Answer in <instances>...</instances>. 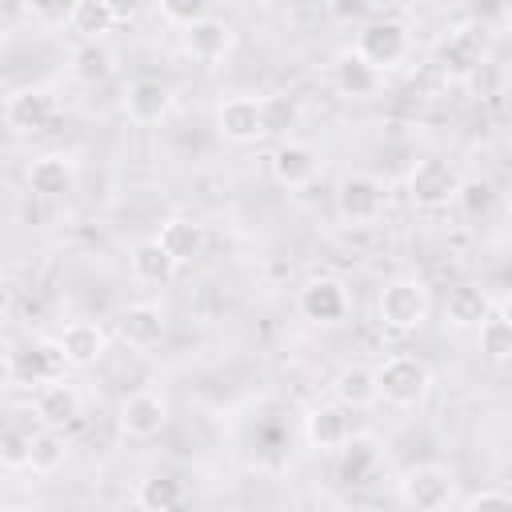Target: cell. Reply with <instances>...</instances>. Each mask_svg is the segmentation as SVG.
Masks as SVG:
<instances>
[{
    "label": "cell",
    "mask_w": 512,
    "mask_h": 512,
    "mask_svg": "<svg viewBox=\"0 0 512 512\" xmlns=\"http://www.w3.org/2000/svg\"><path fill=\"white\" fill-rule=\"evenodd\" d=\"M388 208V188L384 180L368 176V172H352L336 184V212L348 224H376Z\"/></svg>",
    "instance_id": "obj_5"
},
{
    "label": "cell",
    "mask_w": 512,
    "mask_h": 512,
    "mask_svg": "<svg viewBox=\"0 0 512 512\" xmlns=\"http://www.w3.org/2000/svg\"><path fill=\"white\" fill-rule=\"evenodd\" d=\"M128 264H132V276L140 280V284H168L172 280V272L180 268L164 248H160V240L152 236V240H144V244H136L132 248V256H128Z\"/></svg>",
    "instance_id": "obj_26"
},
{
    "label": "cell",
    "mask_w": 512,
    "mask_h": 512,
    "mask_svg": "<svg viewBox=\"0 0 512 512\" xmlns=\"http://www.w3.org/2000/svg\"><path fill=\"white\" fill-rule=\"evenodd\" d=\"M376 72H388V68H396L400 60H404V52H408V28L400 24V20H392V16H376V20H368L360 32H356V44H352Z\"/></svg>",
    "instance_id": "obj_6"
},
{
    "label": "cell",
    "mask_w": 512,
    "mask_h": 512,
    "mask_svg": "<svg viewBox=\"0 0 512 512\" xmlns=\"http://www.w3.org/2000/svg\"><path fill=\"white\" fill-rule=\"evenodd\" d=\"M116 332H120V340H124L128 348H136V352L156 348L160 336H164V312H160V304H148V300L128 304V308L116 316Z\"/></svg>",
    "instance_id": "obj_16"
},
{
    "label": "cell",
    "mask_w": 512,
    "mask_h": 512,
    "mask_svg": "<svg viewBox=\"0 0 512 512\" xmlns=\"http://www.w3.org/2000/svg\"><path fill=\"white\" fill-rule=\"evenodd\" d=\"M184 500V484L172 476H148L136 484V504L140 512H176Z\"/></svg>",
    "instance_id": "obj_27"
},
{
    "label": "cell",
    "mask_w": 512,
    "mask_h": 512,
    "mask_svg": "<svg viewBox=\"0 0 512 512\" xmlns=\"http://www.w3.org/2000/svg\"><path fill=\"white\" fill-rule=\"evenodd\" d=\"M260 108H264V128H268V136H288V132L300 124V100L288 96V92L260 96Z\"/></svg>",
    "instance_id": "obj_28"
},
{
    "label": "cell",
    "mask_w": 512,
    "mask_h": 512,
    "mask_svg": "<svg viewBox=\"0 0 512 512\" xmlns=\"http://www.w3.org/2000/svg\"><path fill=\"white\" fill-rule=\"evenodd\" d=\"M216 132L228 144H256L260 136H268L260 100L256 96H224L216 104Z\"/></svg>",
    "instance_id": "obj_9"
},
{
    "label": "cell",
    "mask_w": 512,
    "mask_h": 512,
    "mask_svg": "<svg viewBox=\"0 0 512 512\" xmlns=\"http://www.w3.org/2000/svg\"><path fill=\"white\" fill-rule=\"evenodd\" d=\"M184 48H188L192 60L216 64V60H224V56L236 48V28H232L224 16H212V12H208L200 24H192V28L184 32Z\"/></svg>",
    "instance_id": "obj_14"
},
{
    "label": "cell",
    "mask_w": 512,
    "mask_h": 512,
    "mask_svg": "<svg viewBox=\"0 0 512 512\" xmlns=\"http://www.w3.org/2000/svg\"><path fill=\"white\" fill-rule=\"evenodd\" d=\"M504 28H508V32H512V12H508V16H504Z\"/></svg>",
    "instance_id": "obj_38"
},
{
    "label": "cell",
    "mask_w": 512,
    "mask_h": 512,
    "mask_svg": "<svg viewBox=\"0 0 512 512\" xmlns=\"http://www.w3.org/2000/svg\"><path fill=\"white\" fill-rule=\"evenodd\" d=\"M0 464L12 468V472H24L32 464V432L4 428V436H0Z\"/></svg>",
    "instance_id": "obj_32"
},
{
    "label": "cell",
    "mask_w": 512,
    "mask_h": 512,
    "mask_svg": "<svg viewBox=\"0 0 512 512\" xmlns=\"http://www.w3.org/2000/svg\"><path fill=\"white\" fill-rule=\"evenodd\" d=\"M320 172V152L308 140H280L272 152V176L284 188H308Z\"/></svg>",
    "instance_id": "obj_13"
},
{
    "label": "cell",
    "mask_w": 512,
    "mask_h": 512,
    "mask_svg": "<svg viewBox=\"0 0 512 512\" xmlns=\"http://www.w3.org/2000/svg\"><path fill=\"white\" fill-rule=\"evenodd\" d=\"M68 72L80 84H104L116 72V52L104 40H76L68 52Z\"/></svg>",
    "instance_id": "obj_22"
},
{
    "label": "cell",
    "mask_w": 512,
    "mask_h": 512,
    "mask_svg": "<svg viewBox=\"0 0 512 512\" xmlns=\"http://www.w3.org/2000/svg\"><path fill=\"white\" fill-rule=\"evenodd\" d=\"M156 240H160V248H164L176 264L196 260V256L204 252V244H208L204 224H196V220H188V216H172V220H164L160 232H156Z\"/></svg>",
    "instance_id": "obj_23"
},
{
    "label": "cell",
    "mask_w": 512,
    "mask_h": 512,
    "mask_svg": "<svg viewBox=\"0 0 512 512\" xmlns=\"http://www.w3.org/2000/svg\"><path fill=\"white\" fill-rule=\"evenodd\" d=\"M500 196H504V204H508V212H512V176L504 180V192H500Z\"/></svg>",
    "instance_id": "obj_37"
},
{
    "label": "cell",
    "mask_w": 512,
    "mask_h": 512,
    "mask_svg": "<svg viewBox=\"0 0 512 512\" xmlns=\"http://www.w3.org/2000/svg\"><path fill=\"white\" fill-rule=\"evenodd\" d=\"M56 340H60V348H64L68 368H92V364L108 352V336H104V328L92 324V320H72Z\"/></svg>",
    "instance_id": "obj_20"
},
{
    "label": "cell",
    "mask_w": 512,
    "mask_h": 512,
    "mask_svg": "<svg viewBox=\"0 0 512 512\" xmlns=\"http://www.w3.org/2000/svg\"><path fill=\"white\" fill-rule=\"evenodd\" d=\"M376 312H380V320H384L392 332H416V328L428 320V312H432V296H428V288H424L420 280L396 276V280H388V284L380 288Z\"/></svg>",
    "instance_id": "obj_1"
},
{
    "label": "cell",
    "mask_w": 512,
    "mask_h": 512,
    "mask_svg": "<svg viewBox=\"0 0 512 512\" xmlns=\"http://www.w3.org/2000/svg\"><path fill=\"white\" fill-rule=\"evenodd\" d=\"M376 384H380V400L392 408H416L428 392H432V372L420 356H388L376 368Z\"/></svg>",
    "instance_id": "obj_2"
},
{
    "label": "cell",
    "mask_w": 512,
    "mask_h": 512,
    "mask_svg": "<svg viewBox=\"0 0 512 512\" xmlns=\"http://www.w3.org/2000/svg\"><path fill=\"white\" fill-rule=\"evenodd\" d=\"M488 316H492L488 312V296L480 288H472V284H456L448 292V300H444V320L456 324V328H480Z\"/></svg>",
    "instance_id": "obj_25"
},
{
    "label": "cell",
    "mask_w": 512,
    "mask_h": 512,
    "mask_svg": "<svg viewBox=\"0 0 512 512\" xmlns=\"http://www.w3.org/2000/svg\"><path fill=\"white\" fill-rule=\"evenodd\" d=\"M400 500L412 508V512H444L452 504V492H456V480L448 468L440 464H416L400 476L396 484Z\"/></svg>",
    "instance_id": "obj_4"
},
{
    "label": "cell",
    "mask_w": 512,
    "mask_h": 512,
    "mask_svg": "<svg viewBox=\"0 0 512 512\" xmlns=\"http://www.w3.org/2000/svg\"><path fill=\"white\" fill-rule=\"evenodd\" d=\"M124 116L140 128H152L160 124L168 112H172V88L160 80V76H136L128 88H124V100H120Z\"/></svg>",
    "instance_id": "obj_11"
},
{
    "label": "cell",
    "mask_w": 512,
    "mask_h": 512,
    "mask_svg": "<svg viewBox=\"0 0 512 512\" xmlns=\"http://www.w3.org/2000/svg\"><path fill=\"white\" fill-rule=\"evenodd\" d=\"M344 460H340V472H344V480L348 484H364V476H368V468L376 464V448H372V440H360V436H352L344 448Z\"/></svg>",
    "instance_id": "obj_31"
},
{
    "label": "cell",
    "mask_w": 512,
    "mask_h": 512,
    "mask_svg": "<svg viewBox=\"0 0 512 512\" xmlns=\"http://www.w3.org/2000/svg\"><path fill=\"white\" fill-rule=\"evenodd\" d=\"M128 12L108 4V0H76L68 4V28L80 32V40H104V32H112L116 20H124Z\"/></svg>",
    "instance_id": "obj_24"
},
{
    "label": "cell",
    "mask_w": 512,
    "mask_h": 512,
    "mask_svg": "<svg viewBox=\"0 0 512 512\" xmlns=\"http://www.w3.org/2000/svg\"><path fill=\"white\" fill-rule=\"evenodd\" d=\"M32 412H36V420L44 424V428H68L76 416H80V392L68 384V380H56V384H44V388H36V396H32Z\"/></svg>",
    "instance_id": "obj_19"
},
{
    "label": "cell",
    "mask_w": 512,
    "mask_h": 512,
    "mask_svg": "<svg viewBox=\"0 0 512 512\" xmlns=\"http://www.w3.org/2000/svg\"><path fill=\"white\" fill-rule=\"evenodd\" d=\"M476 344H480V352H484L488 360H496V364L512 360V324H508L500 312L488 316V320L476 328Z\"/></svg>",
    "instance_id": "obj_30"
},
{
    "label": "cell",
    "mask_w": 512,
    "mask_h": 512,
    "mask_svg": "<svg viewBox=\"0 0 512 512\" xmlns=\"http://www.w3.org/2000/svg\"><path fill=\"white\" fill-rule=\"evenodd\" d=\"M24 176H28L32 196H40V200H60V196H68V192L76 188V160L64 156V152H44V156H36V160L28 164Z\"/></svg>",
    "instance_id": "obj_12"
},
{
    "label": "cell",
    "mask_w": 512,
    "mask_h": 512,
    "mask_svg": "<svg viewBox=\"0 0 512 512\" xmlns=\"http://www.w3.org/2000/svg\"><path fill=\"white\" fill-rule=\"evenodd\" d=\"M64 368H68V360H64L60 340H36L24 352H8L4 356L8 384H40L44 388V384L64 380Z\"/></svg>",
    "instance_id": "obj_3"
},
{
    "label": "cell",
    "mask_w": 512,
    "mask_h": 512,
    "mask_svg": "<svg viewBox=\"0 0 512 512\" xmlns=\"http://www.w3.org/2000/svg\"><path fill=\"white\" fill-rule=\"evenodd\" d=\"M464 512H512V496L500 488H484L464 504Z\"/></svg>",
    "instance_id": "obj_35"
},
{
    "label": "cell",
    "mask_w": 512,
    "mask_h": 512,
    "mask_svg": "<svg viewBox=\"0 0 512 512\" xmlns=\"http://www.w3.org/2000/svg\"><path fill=\"white\" fill-rule=\"evenodd\" d=\"M456 192H460V176L444 160L424 156V160L412 164V172H408V196H412L416 208H444V204L456 200Z\"/></svg>",
    "instance_id": "obj_8"
},
{
    "label": "cell",
    "mask_w": 512,
    "mask_h": 512,
    "mask_svg": "<svg viewBox=\"0 0 512 512\" xmlns=\"http://www.w3.org/2000/svg\"><path fill=\"white\" fill-rule=\"evenodd\" d=\"M160 16H164L168 24H176L180 32H188L192 24H200V20L208 16V8H204L200 0H184V4H180V0H168V4H160Z\"/></svg>",
    "instance_id": "obj_34"
},
{
    "label": "cell",
    "mask_w": 512,
    "mask_h": 512,
    "mask_svg": "<svg viewBox=\"0 0 512 512\" xmlns=\"http://www.w3.org/2000/svg\"><path fill=\"white\" fill-rule=\"evenodd\" d=\"M304 436L312 448L320 452H340L352 440V424H348V408L340 404H316L304 416Z\"/></svg>",
    "instance_id": "obj_17"
},
{
    "label": "cell",
    "mask_w": 512,
    "mask_h": 512,
    "mask_svg": "<svg viewBox=\"0 0 512 512\" xmlns=\"http://www.w3.org/2000/svg\"><path fill=\"white\" fill-rule=\"evenodd\" d=\"M492 200H496V192H492V184H488V180H460L456 204H460L468 216L488 212V208H492Z\"/></svg>",
    "instance_id": "obj_33"
},
{
    "label": "cell",
    "mask_w": 512,
    "mask_h": 512,
    "mask_svg": "<svg viewBox=\"0 0 512 512\" xmlns=\"http://www.w3.org/2000/svg\"><path fill=\"white\" fill-rule=\"evenodd\" d=\"M64 460H68V444H64L60 432H52V428L32 432V464H28V472H36V476H52Z\"/></svg>",
    "instance_id": "obj_29"
},
{
    "label": "cell",
    "mask_w": 512,
    "mask_h": 512,
    "mask_svg": "<svg viewBox=\"0 0 512 512\" xmlns=\"http://www.w3.org/2000/svg\"><path fill=\"white\" fill-rule=\"evenodd\" d=\"M296 308L308 324H320V328H332L348 316V288L340 276H312L300 284L296 292Z\"/></svg>",
    "instance_id": "obj_7"
},
{
    "label": "cell",
    "mask_w": 512,
    "mask_h": 512,
    "mask_svg": "<svg viewBox=\"0 0 512 512\" xmlns=\"http://www.w3.org/2000/svg\"><path fill=\"white\" fill-rule=\"evenodd\" d=\"M332 392H336V404L348 408V412H360V408H372L380 400V384H376V368L368 364H344L332 380Z\"/></svg>",
    "instance_id": "obj_21"
},
{
    "label": "cell",
    "mask_w": 512,
    "mask_h": 512,
    "mask_svg": "<svg viewBox=\"0 0 512 512\" xmlns=\"http://www.w3.org/2000/svg\"><path fill=\"white\" fill-rule=\"evenodd\" d=\"M168 424V400L152 388H140L120 400V432L128 440H152Z\"/></svg>",
    "instance_id": "obj_10"
},
{
    "label": "cell",
    "mask_w": 512,
    "mask_h": 512,
    "mask_svg": "<svg viewBox=\"0 0 512 512\" xmlns=\"http://www.w3.org/2000/svg\"><path fill=\"white\" fill-rule=\"evenodd\" d=\"M4 512H36V508H4Z\"/></svg>",
    "instance_id": "obj_39"
},
{
    "label": "cell",
    "mask_w": 512,
    "mask_h": 512,
    "mask_svg": "<svg viewBox=\"0 0 512 512\" xmlns=\"http://www.w3.org/2000/svg\"><path fill=\"white\" fill-rule=\"evenodd\" d=\"M500 316H504V320H508V324H512V292H508V296H504V300H500Z\"/></svg>",
    "instance_id": "obj_36"
},
{
    "label": "cell",
    "mask_w": 512,
    "mask_h": 512,
    "mask_svg": "<svg viewBox=\"0 0 512 512\" xmlns=\"http://www.w3.org/2000/svg\"><path fill=\"white\" fill-rule=\"evenodd\" d=\"M332 84L340 96L348 100H368L380 92V72L356 52V48H340L332 56Z\"/></svg>",
    "instance_id": "obj_15"
},
{
    "label": "cell",
    "mask_w": 512,
    "mask_h": 512,
    "mask_svg": "<svg viewBox=\"0 0 512 512\" xmlns=\"http://www.w3.org/2000/svg\"><path fill=\"white\" fill-rule=\"evenodd\" d=\"M52 120V96L44 88H16L4 100V124L12 132H40Z\"/></svg>",
    "instance_id": "obj_18"
}]
</instances>
